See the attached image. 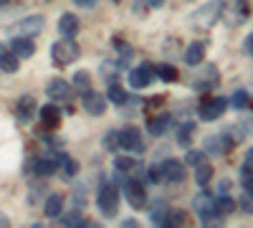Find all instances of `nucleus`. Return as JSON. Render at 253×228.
<instances>
[{
	"label": "nucleus",
	"instance_id": "13",
	"mask_svg": "<svg viewBox=\"0 0 253 228\" xmlns=\"http://www.w3.org/2000/svg\"><path fill=\"white\" fill-rule=\"evenodd\" d=\"M38 107H36V99L33 96H20L18 104H15V117L20 124H31V119L36 117Z\"/></svg>",
	"mask_w": 253,
	"mask_h": 228
},
{
	"label": "nucleus",
	"instance_id": "39",
	"mask_svg": "<svg viewBox=\"0 0 253 228\" xmlns=\"http://www.w3.org/2000/svg\"><path fill=\"white\" fill-rule=\"evenodd\" d=\"M147 178H150L152 182L165 180V175H162V162H160V165H150V173H147Z\"/></svg>",
	"mask_w": 253,
	"mask_h": 228
},
{
	"label": "nucleus",
	"instance_id": "27",
	"mask_svg": "<svg viewBox=\"0 0 253 228\" xmlns=\"http://www.w3.org/2000/svg\"><path fill=\"white\" fill-rule=\"evenodd\" d=\"M56 165H58V157H56V160H51V157H41V160H36V173H38V175H43V178H48V175L56 173Z\"/></svg>",
	"mask_w": 253,
	"mask_h": 228
},
{
	"label": "nucleus",
	"instance_id": "25",
	"mask_svg": "<svg viewBox=\"0 0 253 228\" xmlns=\"http://www.w3.org/2000/svg\"><path fill=\"white\" fill-rule=\"evenodd\" d=\"M193 135H195V124H193V122H182V127H180V132H177L180 147H190V144H193Z\"/></svg>",
	"mask_w": 253,
	"mask_h": 228
},
{
	"label": "nucleus",
	"instance_id": "33",
	"mask_svg": "<svg viewBox=\"0 0 253 228\" xmlns=\"http://www.w3.org/2000/svg\"><path fill=\"white\" fill-rule=\"evenodd\" d=\"M58 221H61V226H84V213L76 208L71 213H61Z\"/></svg>",
	"mask_w": 253,
	"mask_h": 228
},
{
	"label": "nucleus",
	"instance_id": "14",
	"mask_svg": "<svg viewBox=\"0 0 253 228\" xmlns=\"http://www.w3.org/2000/svg\"><path fill=\"white\" fill-rule=\"evenodd\" d=\"M220 10H223V0H213V3H208L205 8H200L193 15V20H203V26H213L220 18Z\"/></svg>",
	"mask_w": 253,
	"mask_h": 228
},
{
	"label": "nucleus",
	"instance_id": "45",
	"mask_svg": "<svg viewBox=\"0 0 253 228\" xmlns=\"http://www.w3.org/2000/svg\"><path fill=\"white\" fill-rule=\"evenodd\" d=\"M8 226H10V218L5 213H0V228H8Z\"/></svg>",
	"mask_w": 253,
	"mask_h": 228
},
{
	"label": "nucleus",
	"instance_id": "37",
	"mask_svg": "<svg viewBox=\"0 0 253 228\" xmlns=\"http://www.w3.org/2000/svg\"><path fill=\"white\" fill-rule=\"evenodd\" d=\"M104 147H107L109 152H117L119 150V132H109L107 137H104Z\"/></svg>",
	"mask_w": 253,
	"mask_h": 228
},
{
	"label": "nucleus",
	"instance_id": "9",
	"mask_svg": "<svg viewBox=\"0 0 253 228\" xmlns=\"http://www.w3.org/2000/svg\"><path fill=\"white\" fill-rule=\"evenodd\" d=\"M81 107L91 117H101L104 112H107V96H104L101 91H91L89 89V91H84V96H81Z\"/></svg>",
	"mask_w": 253,
	"mask_h": 228
},
{
	"label": "nucleus",
	"instance_id": "11",
	"mask_svg": "<svg viewBox=\"0 0 253 228\" xmlns=\"http://www.w3.org/2000/svg\"><path fill=\"white\" fill-rule=\"evenodd\" d=\"M155 79V69L150 64H139L137 69L129 71V87L132 89H147Z\"/></svg>",
	"mask_w": 253,
	"mask_h": 228
},
{
	"label": "nucleus",
	"instance_id": "16",
	"mask_svg": "<svg viewBox=\"0 0 253 228\" xmlns=\"http://www.w3.org/2000/svg\"><path fill=\"white\" fill-rule=\"evenodd\" d=\"M162 175H165V180H170V182H182L185 180V162H180V160H165L162 162Z\"/></svg>",
	"mask_w": 253,
	"mask_h": 228
},
{
	"label": "nucleus",
	"instance_id": "32",
	"mask_svg": "<svg viewBox=\"0 0 253 228\" xmlns=\"http://www.w3.org/2000/svg\"><path fill=\"white\" fill-rule=\"evenodd\" d=\"M107 99L122 107L124 101H126V91H124V89H122L119 84H114V81H112V84H109V91H107Z\"/></svg>",
	"mask_w": 253,
	"mask_h": 228
},
{
	"label": "nucleus",
	"instance_id": "6",
	"mask_svg": "<svg viewBox=\"0 0 253 228\" xmlns=\"http://www.w3.org/2000/svg\"><path fill=\"white\" fill-rule=\"evenodd\" d=\"M225 109H228V99L215 96V99L203 101V104L198 107V117H200L203 122H215V119H220V117L225 114Z\"/></svg>",
	"mask_w": 253,
	"mask_h": 228
},
{
	"label": "nucleus",
	"instance_id": "31",
	"mask_svg": "<svg viewBox=\"0 0 253 228\" xmlns=\"http://www.w3.org/2000/svg\"><path fill=\"white\" fill-rule=\"evenodd\" d=\"M215 208H218V216L223 218V216H230L236 211V200L233 198H228L225 193H223V198L220 200H215Z\"/></svg>",
	"mask_w": 253,
	"mask_h": 228
},
{
	"label": "nucleus",
	"instance_id": "42",
	"mask_svg": "<svg viewBox=\"0 0 253 228\" xmlns=\"http://www.w3.org/2000/svg\"><path fill=\"white\" fill-rule=\"evenodd\" d=\"M243 48H246V51H248V53L253 56V33H251V36L246 38V44H243Z\"/></svg>",
	"mask_w": 253,
	"mask_h": 228
},
{
	"label": "nucleus",
	"instance_id": "12",
	"mask_svg": "<svg viewBox=\"0 0 253 228\" xmlns=\"http://www.w3.org/2000/svg\"><path fill=\"white\" fill-rule=\"evenodd\" d=\"M46 94L53 99V101H69L71 99V84L66 79H51L46 84Z\"/></svg>",
	"mask_w": 253,
	"mask_h": 228
},
{
	"label": "nucleus",
	"instance_id": "30",
	"mask_svg": "<svg viewBox=\"0 0 253 228\" xmlns=\"http://www.w3.org/2000/svg\"><path fill=\"white\" fill-rule=\"evenodd\" d=\"M74 87H76L79 91H89V89H91V74H89L86 69L76 71V74H74Z\"/></svg>",
	"mask_w": 253,
	"mask_h": 228
},
{
	"label": "nucleus",
	"instance_id": "35",
	"mask_svg": "<svg viewBox=\"0 0 253 228\" xmlns=\"http://www.w3.org/2000/svg\"><path fill=\"white\" fill-rule=\"evenodd\" d=\"M157 76H160L162 81H177V69L170 66V64H160V66H157Z\"/></svg>",
	"mask_w": 253,
	"mask_h": 228
},
{
	"label": "nucleus",
	"instance_id": "48",
	"mask_svg": "<svg viewBox=\"0 0 253 228\" xmlns=\"http://www.w3.org/2000/svg\"><path fill=\"white\" fill-rule=\"evenodd\" d=\"M251 157H253V150H251Z\"/></svg>",
	"mask_w": 253,
	"mask_h": 228
},
{
	"label": "nucleus",
	"instance_id": "34",
	"mask_svg": "<svg viewBox=\"0 0 253 228\" xmlns=\"http://www.w3.org/2000/svg\"><path fill=\"white\" fill-rule=\"evenodd\" d=\"M205 160H208L205 150H187V155H185V165H190V168H198V165L205 162Z\"/></svg>",
	"mask_w": 253,
	"mask_h": 228
},
{
	"label": "nucleus",
	"instance_id": "43",
	"mask_svg": "<svg viewBox=\"0 0 253 228\" xmlns=\"http://www.w3.org/2000/svg\"><path fill=\"white\" fill-rule=\"evenodd\" d=\"M76 5H81V8H94L96 0H76Z\"/></svg>",
	"mask_w": 253,
	"mask_h": 228
},
{
	"label": "nucleus",
	"instance_id": "41",
	"mask_svg": "<svg viewBox=\"0 0 253 228\" xmlns=\"http://www.w3.org/2000/svg\"><path fill=\"white\" fill-rule=\"evenodd\" d=\"M228 190H230V180H220V182H218V193L223 195V193H228Z\"/></svg>",
	"mask_w": 253,
	"mask_h": 228
},
{
	"label": "nucleus",
	"instance_id": "1",
	"mask_svg": "<svg viewBox=\"0 0 253 228\" xmlns=\"http://www.w3.org/2000/svg\"><path fill=\"white\" fill-rule=\"evenodd\" d=\"M96 208L101 213V218H117V211H119V190L117 185L107 182L99 188V195H96Z\"/></svg>",
	"mask_w": 253,
	"mask_h": 228
},
{
	"label": "nucleus",
	"instance_id": "28",
	"mask_svg": "<svg viewBox=\"0 0 253 228\" xmlns=\"http://www.w3.org/2000/svg\"><path fill=\"white\" fill-rule=\"evenodd\" d=\"M185 223H187V213L180 211V208H170L167 221H165V228H177V226H185Z\"/></svg>",
	"mask_w": 253,
	"mask_h": 228
},
{
	"label": "nucleus",
	"instance_id": "10",
	"mask_svg": "<svg viewBox=\"0 0 253 228\" xmlns=\"http://www.w3.org/2000/svg\"><path fill=\"white\" fill-rule=\"evenodd\" d=\"M193 205H195V213L200 216V221H205V223H210V221L220 218V216H218V208H215V200L210 198L208 193H200V195H195Z\"/></svg>",
	"mask_w": 253,
	"mask_h": 228
},
{
	"label": "nucleus",
	"instance_id": "5",
	"mask_svg": "<svg viewBox=\"0 0 253 228\" xmlns=\"http://www.w3.org/2000/svg\"><path fill=\"white\" fill-rule=\"evenodd\" d=\"M46 28V20L43 15H26V18H20L18 23L10 28V36H38L41 31Z\"/></svg>",
	"mask_w": 253,
	"mask_h": 228
},
{
	"label": "nucleus",
	"instance_id": "22",
	"mask_svg": "<svg viewBox=\"0 0 253 228\" xmlns=\"http://www.w3.org/2000/svg\"><path fill=\"white\" fill-rule=\"evenodd\" d=\"M170 114H160V117H152L150 122H147V132L150 135H155V137H160V135H165L167 130H170Z\"/></svg>",
	"mask_w": 253,
	"mask_h": 228
},
{
	"label": "nucleus",
	"instance_id": "26",
	"mask_svg": "<svg viewBox=\"0 0 253 228\" xmlns=\"http://www.w3.org/2000/svg\"><path fill=\"white\" fill-rule=\"evenodd\" d=\"M210 178H213V165H210V162L205 160V162H200L198 168H195V182L203 188V185H208V182H210Z\"/></svg>",
	"mask_w": 253,
	"mask_h": 228
},
{
	"label": "nucleus",
	"instance_id": "40",
	"mask_svg": "<svg viewBox=\"0 0 253 228\" xmlns=\"http://www.w3.org/2000/svg\"><path fill=\"white\" fill-rule=\"evenodd\" d=\"M241 205H243V211H246V213H253V195L246 193V195L241 198Z\"/></svg>",
	"mask_w": 253,
	"mask_h": 228
},
{
	"label": "nucleus",
	"instance_id": "15",
	"mask_svg": "<svg viewBox=\"0 0 253 228\" xmlns=\"http://www.w3.org/2000/svg\"><path fill=\"white\" fill-rule=\"evenodd\" d=\"M18 69H20V58L15 56V51L8 44H0V71L15 74Z\"/></svg>",
	"mask_w": 253,
	"mask_h": 228
},
{
	"label": "nucleus",
	"instance_id": "19",
	"mask_svg": "<svg viewBox=\"0 0 253 228\" xmlns=\"http://www.w3.org/2000/svg\"><path fill=\"white\" fill-rule=\"evenodd\" d=\"M79 28H81V23H79V18H76L74 13H63V15L58 18V33H61L63 38H74V36L79 33Z\"/></svg>",
	"mask_w": 253,
	"mask_h": 228
},
{
	"label": "nucleus",
	"instance_id": "46",
	"mask_svg": "<svg viewBox=\"0 0 253 228\" xmlns=\"http://www.w3.org/2000/svg\"><path fill=\"white\" fill-rule=\"evenodd\" d=\"M122 226H124V228H132V226H137V223H134V218H124Z\"/></svg>",
	"mask_w": 253,
	"mask_h": 228
},
{
	"label": "nucleus",
	"instance_id": "8",
	"mask_svg": "<svg viewBox=\"0 0 253 228\" xmlns=\"http://www.w3.org/2000/svg\"><path fill=\"white\" fill-rule=\"evenodd\" d=\"M246 15H248V3H246V0H230V3H225L223 10H220V18L225 20L228 26L243 23Z\"/></svg>",
	"mask_w": 253,
	"mask_h": 228
},
{
	"label": "nucleus",
	"instance_id": "2",
	"mask_svg": "<svg viewBox=\"0 0 253 228\" xmlns=\"http://www.w3.org/2000/svg\"><path fill=\"white\" fill-rule=\"evenodd\" d=\"M79 53H81V48H79V44L74 38H61V41H56V44L51 46V58H53L56 66L74 64V61L79 58Z\"/></svg>",
	"mask_w": 253,
	"mask_h": 228
},
{
	"label": "nucleus",
	"instance_id": "29",
	"mask_svg": "<svg viewBox=\"0 0 253 228\" xmlns=\"http://www.w3.org/2000/svg\"><path fill=\"white\" fill-rule=\"evenodd\" d=\"M167 213H170V205H167V203H162V200H157V203H155V208L150 211V216H152V221H155L157 226H165V221H167Z\"/></svg>",
	"mask_w": 253,
	"mask_h": 228
},
{
	"label": "nucleus",
	"instance_id": "44",
	"mask_svg": "<svg viewBox=\"0 0 253 228\" xmlns=\"http://www.w3.org/2000/svg\"><path fill=\"white\" fill-rule=\"evenodd\" d=\"M144 3L150 5V8H162V5H165V0H144Z\"/></svg>",
	"mask_w": 253,
	"mask_h": 228
},
{
	"label": "nucleus",
	"instance_id": "3",
	"mask_svg": "<svg viewBox=\"0 0 253 228\" xmlns=\"http://www.w3.org/2000/svg\"><path fill=\"white\" fill-rule=\"evenodd\" d=\"M122 193H124V198H126V203L132 205L134 211H142V208H147V190H144V185L139 182V180H126L124 185H122Z\"/></svg>",
	"mask_w": 253,
	"mask_h": 228
},
{
	"label": "nucleus",
	"instance_id": "23",
	"mask_svg": "<svg viewBox=\"0 0 253 228\" xmlns=\"http://www.w3.org/2000/svg\"><path fill=\"white\" fill-rule=\"evenodd\" d=\"M43 213H46L48 218H58V216L63 213V195H61V193H51V195L46 198Z\"/></svg>",
	"mask_w": 253,
	"mask_h": 228
},
{
	"label": "nucleus",
	"instance_id": "18",
	"mask_svg": "<svg viewBox=\"0 0 253 228\" xmlns=\"http://www.w3.org/2000/svg\"><path fill=\"white\" fill-rule=\"evenodd\" d=\"M10 48L15 51V56H18V58H31V56L36 53V46H33L31 36H13Z\"/></svg>",
	"mask_w": 253,
	"mask_h": 228
},
{
	"label": "nucleus",
	"instance_id": "36",
	"mask_svg": "<svg viewBox=\"0 0 253 228\" xmlns=\"http://www.w3.org/2000/svg\"><path fill=\"white\" fill-rule=\"evenodd\" d=\"M230 107H236V109H243V107H248V94L243 91V89H238L233 96H230V101H228Z\"/></svg>",
	"mask_w": 253,
	"mask_h": 228
},
{
	"label": "nucleus",
	"instance_id": "17",
	"mask_svg": "<svg viewBox=\"0 0 253 228\" xmlns=\"http://www.w3.org/2000/svg\"><path fill=\"white\" fill-rule=\"evenodd\" d=\"M203 58H205V44L203 41H193V44L185 48V53H182V61L187 66H200Z\"/></svg>",
	"mask_w": 253,
	"mask_h": 228
},
{
	"label": "nucleus",
	"instance_id": "20",
	"mask_svg": "<svg viewBox=\"0 0 253 228\" xmlns=\"http://www.w3.org/2000/svg\"><path fill=\"white\" fill-rule=\"evenodd\" d=\"M41 124H46L48 130L58 127V124H61V109H58V104L41 107Z\"/></svg>",
	"mask_w": 253,
	"mask_h": 228
},
{
	"label": "nucleus",
	"instance_id": "24",
	"mask_svg": "<svg viewBox=\"0 0 253 228\" xmlns=\"http://www.w3.org/2000/svg\"><path fill=\"white\" fill-rule=\"evenodd\" d=\"M241 182H243V193L253 195V157H248L241 168Z\"/></svg>",
	"mask_w": 253,
	"mask_h": 228
},
{
	"label": "nucleus",
	"instance_id": "21",
	"mask_svg": "<svg viewBox=\"0 0 253 228\" xmlns=\"http://www.w3.org/2000/svg\"><path fill=\"white\" fill-rule=\"evenodd\" d=\"M114 168H117V173H124V175H139V162L126 155L114 157Z\"/></svg>",
	"mask_w": 253,
	"mask_h": 228
},
{
	"label": "nucleus",
	"instance_id": "4",
	"mask_svg": "<svg viewBox=\"0 0 253 228\" xmlns=\"http://www.w3.org/2000/svg\"><path fill=\"white\" fill-rule=\"evenodd\" d=\"M233 147H236V142H233V137H230L228 132H223V135H210V137L203 139V150H205L208 155H228Z\"/></svg>",
	"mask_w": 253,
	"mask_h": 228
},
{
	"label": "nucleus",
	"instance_id": "7",
	"mask_svg": "<svg viewBox=\"0 0 253 228\" xmlns=\"http://www.w3.org/2000/svg\"><path fill=\"white\" fill-rule=\"evenodd\" d=\"M119 147L122 150H126V152H137V155H142L144 152V142H142V132L137 130V127H124V130H119Z\"/></svg>",
	"mask_w": 253,
	"mask_h": 228
},
{
	"label": "nucleus",
	"instance_id": "47",
	"mask_svg": "<svg viewBox=\"0 0 253 228\" xmlns=\"http://www.w3.org/2000/svg\"><path fill=\"white\" fill-rule=\"evenodd\" d=\"M8 3H10V0H0V8H5Z\"/></svg>",
	"mask_w": 253,
	"mask_h": 228
},
{
	"label": "nucleus",
	"instance_id": "38",
	"mask_svg": "<svg viewBox=\"0 0 253 228\" xmlns=\"http://www.w3.org/2000/svg\"><path fill=\"white\" fill-rule=\"evenodd\" d=\"M74 203H76L79 211H84V205H86V188H79V185H76V190H74Z\"/></svg>",
	"mask_w": 253,
	"mask_h": 228
}]
</instances>
